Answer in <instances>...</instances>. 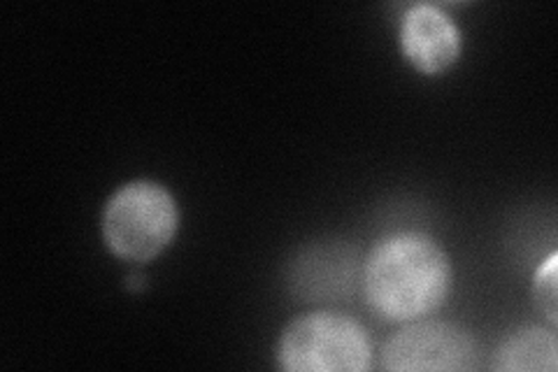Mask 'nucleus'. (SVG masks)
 Segmentation results:
<instances>
[{
    "mask_svg": "<svg viewBox=\"0 0 558 372\" xmlns=\"http://www.w3.org/2000/svg\"><path fill=\"white\" fill-rule=\"evenodd\" d=\"M379 359L384 370H475L477 345L473 335L457 324L416 319L391 335Z\"/></svg>",
    "mask_w": 558,
    "mask_h": 372,
    "instance_id": "20e7f679",
    "label": "nucleus"
},
{
    "mask_svg": "<svg viewBox=\"0 0 558 372\" xmlns=\"http://www.w3.org/2000/svg\"><path fill=\"white\" fill-rule=\"evenodd\" d=\"M405 61L422 75H442L461 59L463 33L447 12L430 3L412 5L398 28Z\"/></svg>",
    "mask_w": 558,
    "mask_h": 372,
    "instance_id": "39448f33",
    "label": "nucleus"
},
{
    "mask_svg": "<svg viewBox=\"0 0 558 372\" xmlns=\"http://www.w3.org/2000/svg\"><path fill=\"white\" fill-rule=\"evenodd\" d=\"M451 287L449 254L422 230H400L381 238L363 263L365 303L391 324H410L438 312Z\"/></svg>",
    "mask_w": 558,
    "mask_h": 372,
    "instance_id": "f257e3e1",
    "label": "nucleus"
},
{
    "mask_svg": "<svg viewBox=\"0 0 558 372\" xmlns=\"http://www.w3.org/2000/svg\"><path fill=\"white\" fill-rule=\"evenodd\" d=\"M277 365L287 372H365L373 365V345L356 319L307 312L279 335Z\"/></svg>",
    "mask_w": 558,
    "mask_h": 372,
    "instance_id": "7ed1b4c3",
    "label": "nucleus"
},
{
    "mask_svg": "<svg viewBox=\"0 0 558 372\" xmlns=\"http://www.w3.org/2000/svg\"><path fill=\"white\" fill-rule=\"evenodd\" d=\"M556 263H558V254L551 252L543 263H539V268L535 271L533 277V300H535V308L537 312L543 314L549 326L554 328L558 324V298H556Z\"/></svg>",
    "mask_w": 558,
    "mask_h": 372,
    "instance_id": "0eeeda50",
    "label": "nucleus"
},
{
    "mask_svg": "<svg viewBox=\"0 0 558 372\" xmlns=\"http://www.w3.org/2000/svg\"><path fill=\"white\" fill-rule=\"evenodd\" d=\"M558 363V343L551 328L523 326L508 335L494 353L496 370L512 372H554Z\"/></svg>",
    "mask_w": 558,
    "mask_h": 372,
    "instance_id": "423d86ee",
    "label": "nucleus"
},
{
    "mask_svg": "<svg viewBox=\"0 0 558 372\" xmlns=\"http://www.w3.org/2000/svg\"><path fill=\"white\" fill-rule=\"evenodd\" d=\"M180 228V205L154 180L119 187L100 215V236L108 252L129 263H149L172 244Z\"/></svg>",
    "mask_w": 558,
    "mask_h": 372,
    "instance_id": "f03ea898",
    "label": "nucleus"
}]
</instances>
